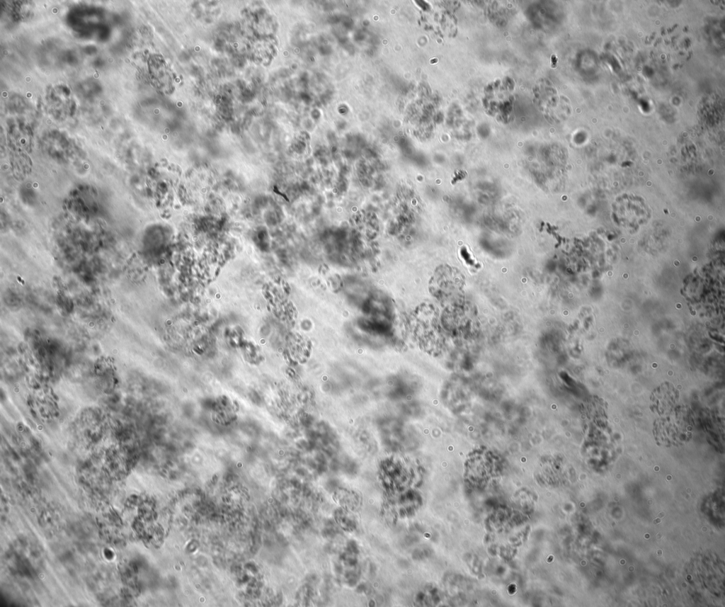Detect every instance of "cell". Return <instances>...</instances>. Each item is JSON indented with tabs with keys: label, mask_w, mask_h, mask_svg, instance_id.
<instances>
[{
	"label": "cell",
	"mask_w": 725,
	"mask_h": 607,
	"mask_svg": "<svg viewBox=\"0 0 725 607\" xmlns=\"http://www.w3.org/2000/svg\"><path fill=\"white\" fill-rule=\"evenodd\" d=\"M434 293L438 299L450 305L458 300L462 295V277L455 268L447 266L440 267L436 272L433 281Z\"/></svg>",
	"instance_id": "cell-1"
}]
</instances>
